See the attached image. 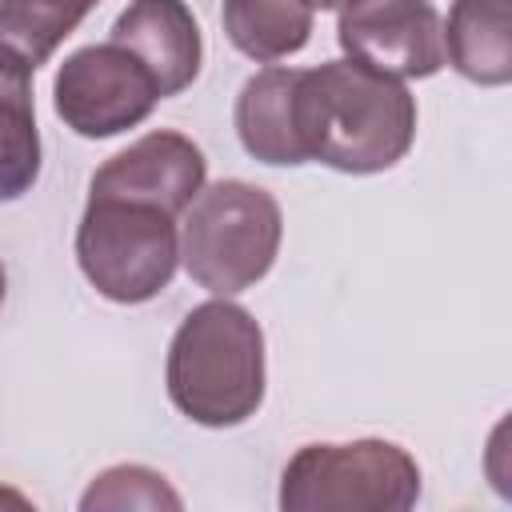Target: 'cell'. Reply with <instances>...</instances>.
<instances>
[{
    "instance_id": "obj_6",
    "label": "cell",
    "mask_w": 512,
    "mask_h": 512,
    "mask_svg": "<svg viewBox=\"0 0 512 512\" xmlns=\"http://www.w3.org/2000/svg\"><path fill=\"white\" fill-rule=\"evenodd\" d=\"M160 100L156 80L120 44L72 52L56 72V112L80 136H116L140 124Z\"/></svg>"
},
{
    "instance_id": "obj_5",
    "label": "cell",
    "mask_w": 512,
    "mask_h": 512,
    "mask_svg": "<svg viewBox=\"0 0 512 512\" xmlns=\"http://www.w3.org/2000/svg\"><path fill=\"white\" fill-rule=\"evenodd\" d=\"M172 220L176 216L152 204L88 196L76 232V260L88 284L116 304H144L168 288L180 260V236Z\"/></svg>"
},
{
    "instance_id": "obj_12",
    "label": "cell",
    "mask_w": 512,
    "mask_h": 512,
    "mask_svg": "<svg viewBox=\"0 0 512 512\" xmlns=\"http://www.w3.org/2000/svg\"><path fill=\"white\" fill-rule=\"evenodd\" d=\"M444 56L476 84L512 80L508 0H456L444 28Z\"/></svg>"
},
{
    "instance_id": "obj_13",
    "label": "cell",
    "mask_w": 512,
    "mask_h": 512,
    "mask_svg": "<svg viewBox=\"0 0 512 512\" xmlns=\"http://www.w3.org/2000/svg\"><path fill=\"white\" fill-rule=\"evenodd\" d=\"M224 32L244 56L272 64L308 44L312 8L304 0H224Z\"/></svg>"
},
{
    "instance_id": "obj_14",
    "label": "cell",
    "mask_w": 512,
    "mask_h": 512,
    "mask_svg": "<svg viewBox=\"0 0 512 512\" xmlns=\"http://www.w3.org/2000/svg\"><path fill=\"white\" fill-rule=\"evenodd\" d=\"M88 8L92 0H0V48L36 72L56 44L76 32Z\"/></svg>"
},
{
    "instance_id": "obj_9",
    "label": "cell",
    "mask_w": 512,
    "mask_h": 512,
    "mask_svg": "<svg viewBox=\"0 0 512 512\" xmlns=\"http://www.w3.org/2000/svg\"><path fill=\"white\" fill-rule=\"evenodd\" d=\"M112 44L144 64L160 100L184 92L200 72V28L184 0H132L112 24Z\"/></svg>"
},
{
    "instance_id": "obj_7",
    "label": "cell",
    "mask_w": 512,
    "mask_h": 512,
    "mask_svg": "<svg viewBox=\"0 0 512 512\" xmlns=\"http://www.w3.org/2000/svg\"><path fill=\"white\" fill-rule=\"evenodd\" d=\"M336 36L348 60L392 80H420L444 68V28L428 0H360L340 12Z\"/></svg>"
},
{
    "instance_id": "obj_4",
    "label": "cell",
    "mask_w": 512,
    "mask_h": 512,
    "mask_svg": "<svg viewBox=\"0 0 512 512\" xmlns=\"http://www.w3.org/2000/svg\"><path fill=\"white\" fill-rule=\"evenodd\" d=\"M420 496L416 460L388 440L308 444L280 484L284 512H404Z\"/></svg>"
},
{
    "instance_id": "obj_18",
    "label": "cell",
    "mask_w": 512,
    "mask_h": 512,
    "mask_svg": "<svg viewBox=\"0 0 512 512\" xmlns=\"http://www.w3.org/2000/svg\"><path fill=\"white\" fill-rule=\"evenodd\" d=\"M92 4H96V0H92Z\"/></svg>"
},
{
    "instance_id": "obj_17",
    "label": "cell",
    "mask_w": 512,
    "mask_h": 512,
    "mask_svg": "<svg viewBox=\"0 0 512 512\" xmlns=\"http://www.w3.org/2000/svg\"><path fill=\"white\" fill-rule=\"evenodd\" d=\"M0 304H4V268H0Z\"/></svg>"
},
{
    "instance_id": "obj_11",
    "label": "cell",
    "mask_w": 512,
    "mask_h": 512,
    "mask_svg": "<svg viewBox=\"0 0 512 512\" xmlns=\"http://www.w3.org/2000/svg\"><path fill=\"white\" fill-rule=\"evenodd\" d=\"M40 176V132L32 108V68L0 48V200L24 196Z\"/></svg>"
},
{
    "instance_id": "obj_10",
    "label": "cell",
    "mask_w": 512,
    "mask_h": 512,
    "mask_svg": "<svg viewBox=\"0 0 512 512\" xmlns=\"http://www.w3.org/2000/svg\"><path fill=\"white\" fill-rule=\"evenodd\" d=\"M296 84H300V68H264L240 88L236 132L240 144L264 164L308 160L296 124Z\"/></svg>"
},
{
    "instance_id": "obj_3",
    "label": "cell",
    "mask_w": 512,
    "mask_h": 512,
    "mask_svg": "<svg viewBox=\"0 0 512 512\" xmlns=\"http://www.w3.org/2000/svg\"><path fill=\"white\" fill-rule=\"evenodd\" d=\"M184 212L180 260L200 288L232 296L272 268L284 232L272 192L244 180H220L200 188Z\"/></svg>"
},
{
    "instance_id": "obj_8",
    "label": "cell",
    "mask_w": 512,
    "mask_h": 512,
    "mask_svg": "<svg viewBox=\"0 0 512 512\" xmlns=\"http://www.w3.org/2000/svg\"><path fill=\"white\" fill-rule=\"evenodd\" d=\"M204 176L208 160L188 136L148 132L92 176V196L152 204L168 216H180L204 188Z\"/></svg>"
},
{
    "instance_id": "obj_15",
    "label": "cell",
    "mask_w": 512,
    "mask_h": 512,
    "mask_svg": "<svg viewBox=\"0 0 512 512\" xmlns=\"http://www.w3.org/2000/svg\"><path fill=\"white\" fill-rule=\"evenodd\" d=\"M84 508H180V496L164 484V476L136 468V464H120L108 468L80 500Z\"/></svg>"
},
{
    "instance_id": "obj_2",
    "label": "cell",
    "mask_w": 512,
    "mask_h": 512,
    "mask_svg": "<svg viewBox=\"0 0 512 512\" xmlns=\"http://www.w3.org/2000/svg\"><path fill=\"white\" fill-rule=\"evenodd\" d=\"M168 396L196 424H244L264 400V332L252 312L228 300L192 308L168 348Z\"/></svg>"
},
{
    "instance_id": "obj_1",
    "label": "cell",
    "mask_w": 512,
    "mask_h": 512,
    "mask_svg": "<svg viewBox=\"0 0 512 512\" xmlns=\"http://www.w3.org/2000/svg\"><path fill=\"white\" fill-rule=\"evenodd\" d=\"M296 124L308 160L340 172H384L416 136V100L392 76L356 60H332L300 72Z\"/></svg>"
},
{
    "instance_id": "obj_16",
    "label": "cell",
    "mask_w": 512,
    "mask_h": 512,
    "mask_svg": "<svg viewBox=\"0 0 512 512\" xmlns=\"http://www.w3.org/2000/svg\"><path fill=\"white\" fill-rule=\"evenodd\" d=\"M308 8H352V4H360V0H304Z\"/></svg>"
}]
</instances>
